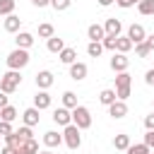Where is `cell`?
<instances>
[{
    "label": "cell",
    "mask_w": 154,
    "mask_h": 154,
    "mask_svg": "<svg viewBox=\"0 0 154 154\" xmlns=\"http://www.w3.org/2000/svg\"><path fill=\"white\" fill-rule=\"evenodd\" d=\"M53 120H55L58 125H70V123H72V111L65 108V106H63V108H55V111H53Z\"/></svg>",
    "instance_id": "obj_8"
},
{
    "label": "cell",
    "mask_w": 154,
    "mask_h": 154,
    "mask_svg": "<svg viewBox=\"0 0 154 154\" xmlns=\"http://www.w3.org/2000/svg\"><path fill=\"white\" fill-rule=\"evenodd\" d=\"M101 51H103V43H99V41H89L87 53H89L91 58H99V55H101Z\"/></svg>",
    "instance_id": "obj_26"
},
{
    "label": "cell",
    "mask_w": 154,
    "mask_h": 154,
    "mask_svg": "<svg viewBox=\"0 0 154 154\" xmlns=\"http://www.w3.org/2000/svg\"><path fill=\"white\" fill-rule=\"evenodd\" d=\"M0 154H17V149H14V147H10V144H7V147H5V149H2V152H0Z\"/></svg>",
    "instance_id": "obj_44"
},
{
    "label": "cell",
    "mask_w": 154,
    "mask_h": 154,
    "mask_svg": "<svg viewBox=\"0 0 154 154\" xmlns=\"http://www.w3.org/2000/svg\"><path fill=\"white\" fill-rule=\"evenodd\" d=\"M111 2H113V0H99V5H101V7H108Z\"/></svg>",
    "instance_id": "obj_46"
},
{
    "label": "cell",
    "mask_w": 154,
    "mask_h": 154,
    "mask_svg": "<svg viewBox=\"0 0 154 154\" xmlns=\"http://www.w3.org/2000/svg\"><path fill=\"white\" fill-rule=\"evenodd\" d=\"M108 116H111V118H125V116H128V106H125V101L116 99V101L108 106Z\"/></svg>",
    "instance_id": "obj_7"
},
{
    "label": "cell",
    "mask_w": 154,
    "mask_h": 154,
    "mask_svg": "<svg viewBox=\"0 0 154 154\" xmlns=\"http://www.w3.org/2000/svg\"><path fill=\"white\" fill-rule=\"evenodd\" d=\"M113 147H116V149H128V147H130V135H116Z\"/></svg>",
    "instance_id": "obj_27"
},
{
    "label": "cell",
    "mask_w": 154,
    "mask_h": 154,
    "mask_svg": "<svg viewBox=\"0 0 154 154\" xmlns=\"http://www.w3.org/2000/svg\"><path fill=\"white\" fill-rule=\"evenodd\" d=\"M14 43H17V48H29V46L34 43V36H31V34H26V31H17Z\"/></svg>",
    "instance_id": "obj_15"
},
{
    "label": "cell",
    "mask_w": 154,
    "mask_h": 154,
    "mask_svg": "<svg viewBox=\"0 0 154 154\" xmlns=\"http://www.w3.org/2000/svg\"><path fill=\"white\" fill-rule=\"evenodd\" d=\"M5 106H7V94L0 91V108H5Z\"/></svg>",
    "instance_id": "obj_42"
},
{
    "label": "cell",
    "mask_w": 154,
    "mask_h": 154,
    "mask_svg": "<svg viewBox=\"0 0 154 154\" xmlns=\"http://www.w3.org/2000/svg\"><path fill=\"white\" fill-rule=\"evenodd\" d=\"M87 36H89L91 41H101V38L106 36V29H103L101 24H91V26L87 29Z\"/></svg>",
    "instance_id": "obj_17"
},
{
    "label": "cell",
    "mask_w": 154,
    "mask_h": 154,
    "mask_svg": "<svg viewBox=\"0 0 154 154\" xmlns=\"http://www.w3.org/2000/svg\"><path fill=\"white\" fill-rule=\"evenodd\" d=\"M63 106H65V108H75V106H77V96H75L72 91H65V94H63Z\"/></svg>",
    "instance_id": "obj_31"
},
{
    "label": "cell",
    "mask_w": 154,
    "mask_h": 154,
    "mask_svg": "<svg viewBox=\"0 0 154 154\" xmlns=\"http://www.w3.org/2000/svg\"><path fill=\"white\" fill-rule=\"evenodd\" d=\"M29 65V53L26 48H14L10 55H7V67L10 70H22Z\"/></svg>",
    "instance_id": "obj_2"
},
{
    "label": "cell",
    "mask_w": 154,
    "mask_h": 154,
    "mask_svg": "<svg viewBox=\"0 0 154 154\" xmlns=\"http://www.w3.org/2000/svg\"><path fill=\"white\" fill-rule=\"evenodd\" d=\"M116 99H118V94H116L113 89H103V91L99 94V101H101L103 106H111V103H113Z\"/></svg>",
    "instance_id": "obj_22"
},
{
    "label": "cell",
    "mask_w": 154,
    "mask_h": 154,
    "mask_svg": "<svg viewBox=\"0 0 154 154\" xmlns=\"http://www.w3.org/2000/svg\"><path fill=\"white\" fill-rule=\"evenodd\" d=\"M72 123H75L79 130H87V128L91 125V113H89V108L75 106V108H72Z\"/></svg>",
    "instance_id": "obj_4"
},
{
    "label": "cell",
    "mask_w": 154,
    "mask_h": 154,
    "mask_svg": "<svg viewBox=\"0 0 154 154\" xmlns=\"http://www.w3.org/2000/svg\"><path fill=\"white\" fill-rule=\"evenodd\" d=\"M63 142H65L70 149H77V147L82 144V135H79V128H77L75 123L65 125V132H63Z\"/></svg>",
    "instance_id": "obj_5"
},
{
    "label": "cell",
    "mask_w": 154,
    "mask_h": 154,
    "mask_svg": "<svg viewBox=\"0 0 154 154\" xmlns=\"http://www.w3.org/2000/svg\"><path fill=\"white\" fill-rule=\"evenodd\" d=\"M19 84H22L19 70H10V72H5V75L0 77V91H5V94H12Z\"/></svg>",
    "instance_id": "obj_1"
},
{
    "label": "cell",
    "mask_w": 154,
    "mask_h": 154,
    "mask_svg": "<svg viewBox=\"0 0 154 154\" xmlns=\"http://www.w3.org/2000/svg\"><path fill=\"white\" fill-rule=\"evenodd\" d=\"M120 7H132V5H140V0H116Z\"/></svg>",
    "instance_id": "obj_39"
},
{
    "label": "cell",
    "mask_w": 154,
    "mask_h": 154,
    "mask_svg": "<svg viewBox=\"0 0 154 154\" xmlns=\"http://www.w3.org/2000/svg\"><path fill=\"white\" fill-rule=\"evenodd\" d=\"M51 5H53L55 10H67V7L72 5V0H51Z\"/></svg>",
    "instance_id": "obj_35"
},
{
    "label": "cell",
    "mask_w": 154,
    "mask_h": 154,
    "mask_svg": "<svg viewBox=\"0 0 154 154\" xmlns=\"http://www.w3.org/2000/svg\"><path fill=\"white\" fill-rule=\"evenodd\" d=\"M135 51H137V55H140V58H147V55L152 53V48L147 46V41H142V43H137V46H135Z\"/></svg>",
    "instance_id": "obj_33"
},
{
    "label": "cell",
    "mask_w": 154,
    "mask_h": 154,
    "mask_svg": "<svg viewBox=\"0 0 154 154\" xmlns=\"http://www.w3.org/2000/svg\"><path fill=\"white\" fill-rule=\"evenodd\" d=\"M132 46H135V43H132L128 36H118V41H116V51H118V53H128Z\"/></svg>",
    "instance_id": "obj_21"
},
{
    "label": "cell",
    "mask_w": 154,
    "mask_h": 154,
    "mask_svg": "<svg viewBox=\"0 0 154 154\" xmlns=\"http://www.w3.org/2000/svg\"><path fill=\"white\" fill-rule=\"evenodd\" d=\"M116 41H118V36H111V34H106V36H103V48H108V51H116Z\"/></svg>",
    "instance_id": "obj_34"
},
{
    "label": "cell",
    "mask_w": 154,
    "mask_h": 154,
    "mask_svg": "<svg viewBox=\"0 0 154 154\" xmlns=\"http://www.w3.org/2000/svg\"><path fill=\"white\" fill-rule=\"evenodd\" d=\"M22 118H24V125H29V128H34V125L38 123V108H36V106H31V108H26V111L22 113Z\"/></svg>",
    "instance_id": "obj_14"
},
{
    "label": "cell",
    "mask_w": 154,
    "mask_h": 154,
    "mask_svg": "<svg viewBox=\"0 0 154 154\" xmlns=\"http://www.w3.org/2000/svg\"><path fill=\"white\" fill-rule=\"evenodd\" d=\"M34 106L38 108V111H43V108H48L51 106V94L46 91V89H41L36 96H34Z\"/></svg>",
    "instance_id": "obj_12"
},
{
    "label": "cell",
    "mask_w": 154,
    "mask_h": 154,
    "mask_svg": "<svg viewBox=\"0 0 154 154\" xmlns=\"http://www.w3.org/2000/svg\"><path fill=\"white\" fill-rule=\"evenodd\" d=\"M87 72H89V70H87V65H84V63H77V60H75V63L70 65V77H72V79H77V82H79V79H84V77H87Z\"/></svg>",
    "instance_id": "obj_10"
},
{
    "label": "cell",
    "mask_w": 154,
    "mask_h": 154,
    "mask_svg": "<svg viewBox=\"0 0 154 154\" xmlns=\"http://www.w3.org/2000/svg\"><path fill=\"white\" fill-rule=\"evenodd\" d=\"M38 36H41V38L55 36V34H53V24H48V22H46V24H38Z\"/></svg>",
    "instance_id": "obj_30"
},
{
    "label": "cell",
    "mask_w": 154,
    "mask_h": 154,
    "mask_svg": "<svg viewBox=\"0 0 154 154\" xmlns=\"http://www.w3.org/2000/svg\"><path fill=\"white\" fill-rule=\"evenodd\" d=\"M5 140H7V144H10V147H14V149H17V147H22V144L26 142V140H24V137H22L19 132H10V135H7Z\"/></svg>",
    "instance_id": "obj_25"
},
{
    "label": "cell",
    "mask_w": 154,
    "mask_h": 154,
    "mask_svg": "<svg viewBox=\"0 0 154 154\" xmlns=\"http://www.w3.org/2000/svg\"><path fill=\"white\" fill-rule=\"evenodd\" d=\"M128 38L137 46V43H142L144 38H147V34H144V26L142 24H130V29H128Z\"/></svg>",
    "instance_id": "obj_6"
},
{
    "label": "cell",
    "mask_w": 154,
    "mask_h": 154,
    "mask_svg": "<svg viewBox=\"0 0 154 154\" xmlns=\"http://www.w3.org/2000/svg\"><path fill=\"white\" fill-rule=\"evenodd\" d=\"M144 128H147V130H154V113L144 118Z\"/></svg>",
    "instance_id": "obj_40"
},
{
    "label": "cell",
    "mask_w": 154,
    "mask_h": 154,
    "mask_svg": "<svg viewBox=\"0 0 154 154\" xmlns=\"http://www.w3.org/2000/svg\"><path fill=\"white\" fill-rule=\"evenodd\" d=\"M128 65H130V60L125 58V53H113V58H111V67H113L116 72H125Z\"/></svg>",
    "instance_id": "obj_9"
},
{
    "label": "cell",
    "mask_w": 154,
    "mask_h": 154,
    "mask_svg": "<svg viewBox=\"0 0 154 154\" xmlns=\"http://www.w3.org/2000/svg\"><path fill=\"white\" fill-rule=\"evenodd\" d=\"M125 152H128V154H152V152H149V147H147L144 142H142V144H130Z\"/></svg>",
    "instance_id": "obj_29"
},
{
    "label": "cell",
    "mask_w": 154,
    "mask_h": 154,
    "mask_svg": "<svg viewBox=\"0 0 154 154\" xmlns=\"http://www.w3.org/2000/svg\"><path fill=\"white\" fill-rule=\"evenodd\" d=\"M17 132H19V135H22L24 140H31V128H29V125H24V128H19Z\"/></svg>",
    "instance_id": "obj_38"
},
{
    "label": "cell",
    "mask_w": 154,
    "mask_h": 154,
    "mask_svg": "<svg viewBox=\"0 0 154 154\" xmlns=\"http://www.w3.org/2000/svg\"><path fill=\"white\" fill-rule=\"evenodd\" d=\"M14 12V0H0V14H12Z\"/></svg>",
    "instance_id": "obj_32"
},
{
    "label": "cell",
    "mask_w": 154,
    "mask_h": 154,
    "mask_svg": "<svg viewBox=\"0 0 154 154\" xmlns=\"http://www.w3.org/2000/svg\"><path fill=\"white\" fill-rule=\"evenodd\" d=\"M130 84H132V77H130V72H128V70L116 75V94H118V99H120V101H125V99L130 96Z\"/></svg>",
    "instance_id": "obj_3"
},
{
    "label": "cell",
    "mask_w": 154,
    "mask_h": 154,
    "mask_svg": "<svg viewBox=\"0 0 154 154\" xmlns=\"http://www.w3.org/2000/svg\"><path fill=\"white\" fill-rule=\"evenodd\" d=\"M58 55H60V60H63L65 65H72V63L77 60V51H75V48H63Z\"/></svg>",
    "instance_id": "obj_20"
},
{
    "label": "cell",
    "mask_w": 154,
    "mask_h": 154,
    "mask_svg": "<svg viewBox=\"0 0 154 154\" xmlns=\"http://www.w3.org/2000/svg\"><path fill=\"white\" fill-rule=\"evenodd\" d=\"M144 144H147L149 149H154V130H147V135H144Z\"/></svg>",
    "instance_id": "obj_37"
},
{
    "label": "cell",
    "mask_w": 154,
    "mask_h": 154,
    "mask_svg": "<svg viewBox=\"0 0 154 154\" xmlns=\"http://www.w3.org/2000/svg\"><path fill=\"white\" fill-rule=\"evenodd\" d=\"M36 7H46V5H51V0H31Z\"/></svg>",
    "instance_id": "obj_43"
},
{
    "label": "cell",
    "mask_w": 154,
    "mask_h": 154,
    "mask_svg": "<svg viewBox=\"0 0 154 154\" xmlns=\"http://www.w3.org/2000/svg\"><path fill=\"white\" fill-rule=\"evenodd\" d=\"M51 84H53V72L41 70V72L36 75V87H38V89H48Z\"/></svg>",
    "instance_id": "obj_11"
},
{
    "label": "cell",
    "mask_w": 154,
    "mask_h": 154,
    "mask_svg": "<svg viewBox=\"0 0 154 154\" xmlns=\"http://www.w3.org/2000/svg\"><path fill=\"white\" fill-rule=\"evenodd\" d=\"M103 29H106V34H111V36H120V29H123V24H120V19L111 17V19H106Z\"/></svg>",
    "instance_id": "obj_13"
},
{
    "label": "cell",
    "mask_w": 154,
    "mask_h": 154,
    "mask_svg": "<svg viewBox=\"0 0 154 154\" xmlns=\"http://www.w3.org/2000/svg\"><path fill=\"white\" fill-rule=\"evenodd\" d=\"M144 79H147V84L154 87V70H147V77H144Z\"/></svg>",
    "instance_id": "obj_41"
},
{
    "label": "cell",
    "mask_w": 154,
    "mask_h": 154,
    "mask_svg": "<svg viewBox=\"0 0 154 154\" xmlns=\"http://www.w3.org/2000/svg\"><path fill=\"white\" fill-rule=\"evenodd\" d=\"M10 132H12V125H10L7 120H0V135H5V137H7Z\"/></svg>",
    "instance_id": "obj_36"
},
{
    "label": "cell",
    "mask_w": 154,
    "mask_h": 154,
    "mask_svg": "<svg viewBox=\"0 0 154 154\" xmlns=\"http://www.w3.org/2000/svg\"><path fill=\"white\" fill-rule=\"evenodd\" d=\"M19 24H22V19H19L17 14H7V17H5V31L14 34V31H19Z\"/></svg>",
    "instance_id": "obj_16"
},
{
    "label": "cell",
    "mask_w": 154,
    "mask_h": 154,
    "mask_svg": "<svg viewBox=\"0 0 154 154\" xmlns=\"http://www.w3.org/2000/svg\"><path fill=\"white\" fill-rule=\"evenodd\" d=\"M144 41H147V46H149V48H152V51H154V34H152V36H147V38H144Z\"/></svg>",
    "instance_id": "obj_45"
},
{
    "label": "cell",
    "mask_w": 154,
    "mask_h": 154,
    "mask_svg": "<svg viewBox=\"0 0 154 154\" xmlns=\"http://www.w3.org/2000/svg\"><path fill=\"white\" fill-rule=\"evenodd\" d=\"M38 154H53V152H38Z\"/></svg>",
    "instance_id": "obj_47"
},
{
    "label": "cell",
    "mask_w": 154,
    "mask_h": 154,
    "mask_svg": "<svg viewBox=\"0 0 154 154\" xmlns=\"http://www.w3.org/2000/svg\"><path fill=\"white\" fill-rule=\"evenodd\" d=\"M60 142H63V135H58L55 130H48V132L43 135V144H46V147H58Z\"/></svg>",
    "instance_id": "obj_18"
},
{
    "label": "cell",
    "mask_w": 154,
    "mask_h": 154,
    "mask_svg": "<svg viewBox=\"0 0 154 154\" xmlns=\"http://www.w3.org/2000/svg\"><path fill=\"white\" fill-rule=\"evenodd\" d=\"M137 10H140V14H154V0H140Z\"/></svg>",
    "instance_id": "obj_28"
},
{
    "label": "cell",
    "mask_w": 154,
    "mask_h": 154,
    "mask_svg": "<svg viewBox=\"0 0 154 154\" xmlns=\"http://www.w3.org/2000/svg\"><path fill=\"white\" fill-rule=\"evenodd\" d=\"M17 154H38V144H36V140L31 137V140H26L22 147H17Z\"/></svg>",
    "instance_id": "obj_19"
},
{
    "label": "cell",
    "mask_w": 154,
    "mask_h": 154,
    "mask_svg": "<svg viewBox=\"0 0 154 154\" xmlns=\"http://www.w3.org/2000/svg\"><path fill=\"white\" fill-rule=\"evenodd\" d=\"M0 118H2V120H7V123H12V120L17 118V108L7 103L5 108H0Z\"/></svg>",
    "instance_id": "obj_23"
},
{
    "label": "cell",
    "mask_w": 154,
    "mask_h": 154,
    "mask_svg": "<svg viewBox=\"0 0 154 154\" xmlns=\"http://www.w3.org/2000/svg\"><path fill=\"white\" fill-rule=\"evenodd\" d=\"M63 48H65L63 38H58V36H51V38H48V51H51V53H60Z\"/></svg>",
    "instance_id": "obj_24"
}]
</instances>
